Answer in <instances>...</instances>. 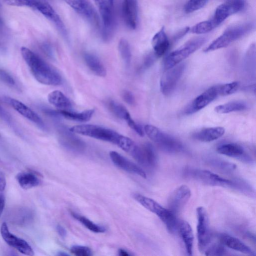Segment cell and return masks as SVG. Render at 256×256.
I'll list each match as a JSON object with an SVG mask.
<instances>
[{
  "instance_id": "1",
  "label": "cell",
  "mask_w": 256,
  "mask_h": 256,
  "mask_svg": "<svg viewBox=\"0 0 256 256\" xmlns=\"http://www.w3.org/2000/svg\"><path fill=\"white\" fill-rule=\"evenodd\" d=\"M21 54L34 78L47 86H59L62 83L60 73L30 49L22 47Z\"/></svg>"
},
{
  "instance_id": "2",
  "label": "cell",
  "mask_w": 256,
  "mask_h": 256,
  "mask_svg": "<svg viewBox=\"0 0 256 256\" xmlns=\"http://www.w3.org/2000/svg\"><path fill=\"white\" fill-rule=\"evenodd\" d=\"M70 130L78 134L114 144L124 150L130 152L136 144L130 138L110 128L94 124H84L72 126Z\"/></svg>"
},
{
  "instance_id": "3",
  "label": "cell",
  "mask_w": 256,
  "mask_h": 256,
  "mask_svg": "<svg viewBox=\"0 0 256 256\" xmlns=\"http://www.w3.org/2000/svg\"><path fill=\"white\" fill-rule=\"evenodd\" d=\"M132 196L142 206L157 215L170 232L174 233L178 230V221L176 214L168 208H164L154 200L140 194L135 193Z\"/></svg>"
},
{
  "instance_id": "4",
  "label": "cell",
  "mask_w": 256,
  "mask_h": 256,
  "mask_svg": "<svg viewBox=\"0 0 256 256\" xmlns=\"http://www.w3.org/2000/svg\"><path fill=\"white\" fill-rule=\"evenodd\" d=\"M144 130L147 136L163 151L170 154L184 151V146L179 140L158 128L146 124Z\"/></svg>"
},
{
  "instance_id": "5",
  "label": "cell",
  "mask_w": 256,
  "mask_h": 256,
  "mask_svg": "<svg viewBox=\"0 0 256 256\" xmlns=\"http://www.w3.org/2000/svg\"><path fill=\"white\" fill-rule=\"evenodd\" d=\"M206 40L205 38L202 37L194 38L171 52L164 60V70H167L180 64L201 47Z\"/></svg>"
},
{
  "instance_id": "6",
  "label": "cell",
  "mask_w": 256,
  "mask_h": 256,
  "mask_svg": "<svg viewBox=\"0 0 256 256\" xmlns=\"http://www.w3.org/2000/svg\"><path fill=\"white\" fill-rule=\"evenodd\" d=\"M251 28V25L246 24L232 26L228 28L206 48L204 51L210 52L226 48L233 42L246 34Z\"/></svg>"
},
{
  "instance_id": "7",
  "label": "cell",
  "mask_w": 256,
  "mask_h": 256,
  "mask_svg": "<svg viewBox=\"0 0 256 256\" xmlns=\"http://www.w3.org/2000/svg\"><path fill=\"white\" fill-rule=\"evenodd\" d=\"M184 174L188 178L209 186L240 188L239 183L224 178L207 170L186 169Z\"/></svg>"
},
{
  "instance_id": "8",
  "label": "cell",
  "mask_w": 256,
  "mask_h": 256,
  "mask_svg": "<svg viewBox=\"0 0 256 256\" xmlns=\"http://www.w3.org/2000/svg\"><path fill=\"white\" fill-rule=\"evenodd\" d=\"M196 214L198 246L199 251L203 252L208 248L211 242L212 233L206 208L202 206L198 207Z\"/></svg>"
},
{
  "instance_id": "9",
  "label": "cell",
  "mask_w": 256,
  "mask_h": 256,
  "mask_svg": "<svg viewBox=\"0 0 256 256\" xmlns=\"http://www.w3.org/2000/svg\"><path fill=\"white\" fill-rule=\"evenodd\" d=\"M102 22V38L108 40L112 36L114 23V0H94Z\"/></svg>"
},
{
  "instance_id": "10",
  "label": "cell",
  "mask_w": 256,
  "mask_h": 256,
  "mask_svg": "<svg viewBox=\"0 0 256 256\" xmlns=\"http://www.w3.org/2000/svg\"><path fill=\"white\" fill-rule=\"evenodd\" d=\"M185 64H179L165 70L160 82V90L165 96L171 94L182 76L185 69Z\"/></svg>"
},
{
  "instance_id": "11",
  "label": "cell",
  "mask_w": 256,
  "mask_h": 256,
  "mask_svg": "<svg viewBox=\"0 0 256 256\" xmlns=\"http://www.w3.org/2000/svg\"><path fill=\"white\" fill-rule=\"evenodd\" d=\"M130 154L138 162L144 167L153 168L157 164L156 150L150 143H146L142 146L136 144Z\"/></svg>"
},
{
  "instance_id": "12",
  "label": "cell",
  "mask_w": 256,
  "mask_h": 256,
  "mask_svg": "<svg viewBox=\"0 0 256 256\" xmlns=\"http://www.w3.org/2000/svg\"><path fill=\"white\" fill-rule=\"evenodd\" d=\"M5 102L20 114L34 124L39 129L47 132L48 129L41 118L22 102L14 98L4 97Z\"/></svg>"
},
{
  "instance_id": "13",
  "label": "cell",
  "mask_w": 256,
  "mask_h": 256,
  "mask_svg": "<svg viewBox=\"0 0 256 256\" xmlns=\"http://www.w3.org/2000/svg\"><path fill=\"white\" fill-rule=\"evenodd\" d=\"M190 196L191 191L188 186H179L172 192L168 200V208L176 214L184 208Z\"/></svg>"
},
{
  "instance_id": "14",
  "label": "cell",
  "mask_w": 256,
  "mask_h": 256,
  "mask_svg": "<svg viewBox=\"0 0 256 256\" xmlns=\"http://www.w3.org/2000/svg\"><path fill=\"white\" fill-rule=\"evenodd\" d=\"M242 0H232L218 6L210 20L216 28L230 15L240 10L244 7Z\"/></svg>"
},
{
  "instance_id": "15",
  "label": "cell",
  "mask_w": 256,
  "mask_h": 256,
  "mask_svg": "<svg viewBox=\"0 0 256 256\" xmlns=\"http://www.w3.org/2000/svg\"><path fill=\"white\" fill-rule=\"evenodd\" d=\"M57 130L60 143L67 149L74 152H82L85 148L84 142L74 135L70 129L58 124Z\"/></svg>"
},
{
  "instance_id": "16",
  "label": "cell",
  "mask_w": 256,
  "mask_h": 256,
  "mask_svg": "<svg viewBox=\"0 0 256 256\" xmlns=\"http://www.w3.org/2000/svg\"><path fill=\"white\" fill-rule=\"evenodd\" d=\"M218 86H212L195 98L185 110L186 114L201 110L219 96Z\"/></svg>"
},
{
  "instance_id": "17",
  "label": "cell",
  "mask_w": 256,
  "mask_h": 256,
  "mask_svg": "<svg viewBox=\"0 0 256 256\" xmlns=\"http://www.w3.org/2000/svg\"><path fill=\"white\" fill-rule=\"evenodd\" d=\"M74 11L94 26L98 25L95 10L86 0H64Z\"/></svg>"
},
{
  "instance_id": "18",
  "label": "cell",
  "mask_w": 256,
  "mask_h": 256,
  "mask_svg": "<svg viewBox=\"0 0 256 256\" xmlns=\"http://www.w3.org/2000/svg\"><path fill=\"white\" fill-rule=\"evenodd\" d=\"M110 156L112 162L120 168L144 178H146V174L142 168L116 152L111 151Z\"/></svg>"
},
{
  "instance_id": "19",
  "label": "cell",
  "mask_w": 256,
  "mask_h": 256,
  "mask_svg": "<svg viewBox=\"0 0 256 256\" xmlns=\"http://www.w3.org/2000/svg\"><path fill=\"white\" fill-rule=\"evenodd\" d=\"M122 12L124 22L132 29L136 28L138 22L136 0H123Z\"/></svg>"
},
{
  "instance_id": "20",
  "label": "cell",
  "mask_w": 256,
  "mask_h": 256,
  "mask_svg": "<svg viewBox=\"0 0 256 256\" xmlns=\"http://www.w3.org/2000/svg\"><path fill=\"white\" fill-rule=\"evenodd\" d=\"M216 151L218 153L240 159L241 160L248 162L250 157L247 154L242 146L235 143H226L219 146Z\"/></svg>"
},
{
  "instance_id": "21",
  "label": "cell",
  "mask_w": 256,
  "mask_h": 256,
  "mask_svg": "<svg viewBox=\"0 0 256 256\" xmlns=\"http://www.w3.org/2000/svg\"><path fill=\"white\" fill-rule=\"evenodd\" d=\"M219 239L222 244L231 249L250 256L256 254L250 247L233 236L226 234H221L219 236Z\"/></svg>"
},
{
  "instance_id": "22",
  "label": "cell",
  "mask_w": 256,
  "mask_h": 256,
  "mask_svg": "<svg viewBox=\"0 0 256 256\" xmlns=\"http://www.w3.org/2000/svg\"><path fill=\"white\" fill-rule=\"evenodd\" d=\"M178 230L184 244L188 255L192 256L194 237L190 225L186 220L178 221Z\"/></svg>"
},
{
  "instance_id": "23",
  "label": "cell",
  "mask_w": 256,
  "mask_h": 256,
  "mask_svg": "<svg viewBox=\"0 0 256 256\" xmlns=\"http://www.w3.org/2000/svg\"><path fill=\"white\" fill-rule=\"evenodd\" d=\"M152 44L157 58L162 56L167 52L170 44L164 27L154 34Z\"/></svg>"
},
{
  "instance_id": "24",
  "label": "cell",
  "mask_w": 256,
  "mask_h": 256,
  "mask_svg": "<svg viewBox=\"0 0 256 256\" xmlns=\"http://www.w3.org/2000/svg\"><path fill=\"white\" fill-rule=\"evenodd\" d=\"M225 129L222 126L210 127L203 128L192 135L194 138L202 142H210L222 136Z\"/></svg>"
},
{
  "instance_id": "25",
  "label": "cell",
  "mask_w": 256,
  "mask_h": 256,
  "mask_svg": "<svg viewBox=\"0 0 256 256\" xmlns=\"http://www.w3.org/2000/svg\"><path fill=\"white\" fill-rule=\"evenodd\" d=\"M48 102L60 110H70L72 104L70 100L62 92L54 90L48 96Z\"/></svg>"
},
{
  "instance_id": "26",
  "label": "cell",
  "mask_w": 256,
  "mask_h": 256,
  "mask_svg": "<svg viewBox=\"0 0 256 256\" xmlns=\"http://www.w3.org/2000/svg\"><path fill=\"white\" fill-rule=\"evenodd\" d=\"M84 58L86 65L94 74L100 77L106 76V69L98 56L86 52L84 54Z\"/></svg>"
},
{
  "instance_id": "27",
  "label": "cell",
  "mask_w": 256,
  "mask_h": 256,
  "mask_svg": "<svg viewBox=\"0 0 256 256\" xmlns=\"http://www.w3.org/2000/svg\"><path fill=\"white\" fill-rule=\"evenodd\" d=\"M58 111L62 116L70 120L80 122H86L90 120L94 112V109L86 110L80 112L72 110H59Z\"/></svg>"
},
{
  "instance_id": "28",
  "label": "cell",
  "mask_w": 256,
  "mask_h": 256,
  "mask_svg": "<svg viewBox=\"0 0 256 256\" xmlns=\"http://www.w3.org/2000/svg\"><path fill=\"white\" fill-rule=\"evenodd\" d=\"M246 103L241 101H233L217 106L214 111L220 114L243 111L247 109Z\"/></svg>"
},
{
  "instance_id": "29",
  "label": "cell",
  "mask_w": 256,
  "mask_h": 256,
  "mask_svg": "<svg viewBox=\"0 0 256 256\" xmlns=\"http://www.w3.org/2000/svg\"><path fill=\"white\" fill-rule=\"evenodd\" d=\"M20 186L24 189H29L38 186L40 182L37 176L31 172H20L16 176Z\"/></svg>"
},
{
  "instance_id": "30",
  "label": "cell",
  "mask_w": 256,
  "mask_h": 256,
  "mask_svg": "<svg viewBox=\"0 0 256 256\" xmlns=\"http://www.w3.org/2000/svg\"><path fill=\"white\" fill-rule=\"evenodd\" d=\"M108 107L115 116L124 120L126 122L132 119L127 109L120 104L114 100H110L108 102Z\"/></svg>"
},
{
  "instance_id": "31",
  "label": "cell",
  "mask_w": 256,
  "mask_h": 256,
  "mask_svg": "<svg viewBox=\"0 0 256 256\" xmlns=\"http://www.w3.org/2000/svg\"><path fill=\"white\" fill-rule=\"evenodd\" d=\"M71 214L74 218L77 220L86 228L92 232L100 233L106 231V229L104 227L96 224L82 216H80L74 212H72Z\"/></svg>"
},
{
  "instance_id": "32",
  "label": "cell",
  "mask_w": 256,
  "mask_h": 256,
  "mask_svg": "<svg viewBox=\"0 0 256 256\" xmlns=\"http://www.w3.org/2000/svg\"><path fill=\"white\" fill-rule=\"evenodd\" d=\"M118 49L125 66H128L132 60V52L129 43L126 40L121 39L118 43Z\"/></svg>"
},
{
  "instance_id": "33",
  "label": "cell",
  "mask_w": 256,
  "mask_h": 256,
  "mask_svg": "<svg viewBox=\"0 0 256 256\" xmlns=\"http://www.w3.org/2000/svg\"><path fill=\"white\" fill-rule=\"evenodd\" d=\"M0 234L6 242L16 248L20 238H18L10 233L6 222H4L1 226Z\"/></svg>"
},
{
  "instance_id": "34",
  "label": "cell",
  "mask_w": 256,
  "mask_h": 256,
  "mask_svg": "<svg viewBox=\"0 0 256 256\" xmlns=\"http://www.w3.org/2000/svg\"><path fill=\"white\" fill-rule=\"evenodd\" d=\"M216 28L210 20L200 22L194 26L190 30L192 34H200L208 32Z\"/></svg>"
},
{
  "instance_id": "35",
  "label": "cell",
  "mask_w": 256,
  "mask_h": 256,
  "mask_svg": "<svg viewBox=\"0 0 256 256\" xmlns=\"http://www.w3.org/2000/svg\"><path fill=\"white\" fill-rule=\"evenodd\" d=\"M0 118L12 129L13 131L22 136L21 130L16 125L11 115L0 104Z\"/></svg>"
},
{
  "instance_id": "36",
  "label": "cell",
  "mask_w": 256,
  "mask_h": 256,
  "mask_svg": "<svg viewBox=\"0 0 256 256\" xmlns=\"http://www.w3.org/2000/svg\"><path fill=\"white\" fill-rule=\"evenodd\" d=\"M240 84L238 82H232L229 83L218 86L219 95L225 96L234 93L239 88Z\"/></svg>"
},
{
  "instance_id": "37",
  "label": "cell",
  "mask_w": 256,
  "mask_h": 256,
  "mask_svg": "<svg viewBox=\"0 0 256 256\" xmlns=\"http://www.w3.org/2000/svg\"><path fill=\"white\" fill-rule=\"evenodd\" d=\"M8 4L18 6H28L36 10L42 0H4Z\"/></svg>"
},
{
  "instance_id": "38",
  "label": "cell",
  "mask_w": 256,
  "mask_h": 256,
  "mask_svg": "<svg viewBox=\"0 0 256 256\" xmlns=\"http://www.w3.org/2000/svg\"><path fill=\"white\" fill-rule=\"evenodd\" d=\"M207 161L212 166L223 170H233L236 168V166L233 164L216 158H210Z\"/></svg>"
},
{
  "instance_id": "39",
  "label": "cell",
  "mask_w": 256,
  "mask_h": 256,
  "mask_svg": "<svg viewBox=\"0 0 256 256\" xmlns=\"http://www.w3.org/2000/svg\"><path fill=\"white\" fill-rule=\"evenodd\" d=\"M204 252L206 256H226L228 254L227 250L222 244H214L208 248Z\"/></svg>"
},
{
  "instance_id": "40",
  "label": "cell",
  "mask_w": 256,
  "mask_h": 256,
  "mask_svg": "<svg viewBox=\"0 0 256 256\" xmlns=\"http://www.w3.org/2000/svg\"><path fill=\"white\" fill-rule=\"evenodd\" d=\"M208 0H189L186 4L184 10L186 13H190L202 8Z\"/></svg>"
},
{
  "instance_id": "41",
  "label": "cell",
  "mask_w": 256,
  "mask_h": 256,
  "mask_svg": "<svg viewBox=\"0 0 256 256\" xmlns=\"http://www.w3.org/2000/svg\"><path fill=\"white\" fill-rule=\"evenodd\" d=\"M18 252L26 256H34V252L30 245L24 240L20 238L16 248Z\"/></svg>"
},
{
  "instance_id": "42",
  "label": "cell",
  "mask_w": 256,
  "mask_h": 256,
  "mask_svg": "<svg viewBox=\"0 0 256 256\" xmlns=\"http://www.w3.org/2000/svg\"><path fill=\"white\" fill-rule=\"evenodd\" d=\"M71 252L78 256H90L92 255L91 250L85 246H74L70 248Z\"/></svg>"
},
{
  "instance_id": "43",
  "label": "cell",
  "mask_w": 256,
  "mask_h": 256,
  "mask_svg": "<svg viewBox=\"0 0 256 256\" xmlns=\"http://www.w3.org/2000/svg\"><path fill=\"white\" fill-rule=\"evenodd\" d=\"M0 80L10 86H13L16 84V81L12 76L8 72L0 68Z\"/></svg>"
},
{
  "instance_id": "44",
  "label": "cell",
  "mask_w": 256,
  "mask_h": 256,
  "mask_svg": "<svg viewBox=\"0 0 256 256\" xmlns=\"http://www.w3.org/2000/svg\"><path fill=\"white\" fill-rule=\"evenodd\" d=\"M41 110L46 115L54 120H58L62 116L58 110H54L46 107H42Z\"/></svg>"
},
{
  "instance_id": "45",
  "label": "cell",
  "mask_w": 256,
  "mask_h": 256,
  "mask_svg": "<svg viewBox=\"0 0 256 256\" xmlns=\"http://www.w3.org/2000/svg\"><path fill=\"white\" fill-rule=\"evenodd\" d=\"M156 58L157 57L154 53L148 54L144 59L142 68L146 69L150 67L154 64Z\"/></svg>"
},
{
  "instance_id": "46",
  "label": "cell",
  "mask_w": 256,
  "mask_h": 256,
  "mask_svg": "<svg viewBox=\"0 0 256 256\" xmlns=\"http://www.w3.org/2000/svg\"><path fill=\"white\" fill-rule=\"evenodd\" d=\"M124 100L128 104L133 105L135 102V99L133 94L129 90H124L122 92Z\"/></svg>"
},
{
  "instance_id": "47",
  "label": "cell",
  "mask_w": 256,
  "mask_h": 256,
  "mask_svg": "<svg viewBox=\"0 0 256 256\" xmlns=\"http://www.w3.org/2000/svg\"><path fill=\"white\" fill-rule=\"evenodd\" d=\"M6 186V178L4 174L0 172V198H4V191Z\"/></svg>"
},
{
  "instance_id": "48",
  "label": "cell",
  "mask_w": 256,
  "mask_h": 256,
  "mask_svg": "<svg viewBox=\"0 0 256 256\" xmlns=\"http://www.w3.org/2000/svg\"><path fill=\"white\" fill-rule=\"evenodd\" d=\"M56 228L57 232L60 236L64 237L66 236V230L62 226L58 225Z\"/></svg>"
},
{
  "instance_id": "49",
  "label": "cell",
  "mask_w": 256,
  "mask_h": 256,
  "mask_svg": "<svg viewBox=\"0 0 256 256\" xmlns=\"http://www.w3.org/2000/svg\"><path fill=\"white\" fill-rule=\"evenodd\" d=\"M44 50L46 54L50 58L54 57V53L52 48L49 46H44Z\"/></svg>"
},
{
  "instance_id": "50",
  "label": "cell",
  "mask_w": 256,
  "mask_h": 256,
  "mask_svg": "<svg viewBox=\"0 0 256 256\" xmlns=\"http://www.w3.org/2000/svg\"><path fill=\"white\" fill-rule=\"evenodd\" d=\"M4 198H0V216L2 214L4 206Z\"/></svg>"
},
{
  "instance_id": "51",
  "label": "cell",
  "mask_w": 256,
  "mask_h": 256,
  "mask_svg": "<svg viewBox=\"0 0 256 256\" xmlns=\"http://www.w3.org/2000/svg\"><path fill=\"white\" fill-rule=\"evenodd\" d=\"M4 30V23L0 16V34H3Z\"/></svg>"
},
{
  "instance_id": "52",
  "label": "cell",
  "mask_w": 256,
  "mask_h": 256,
  "mask_svg": "<svg viewBox=\"0 0 256 256\" xmlns=\"http://www.w3.org/2000/svg\"><path fill=\"white\" fill-rule=\"evenodd\" d=\"M119 255L120 256H128L130 254L128 253V252L122 249H120L119 250Z\"/></svg>"
},
{
  "instance_id": "53",
  "label": "cell",
  "mask_w": 256,
  "mask_h": 256,
  "mask_svg": "<svg viewBox=\"0 0 256 256\" xmlns=\"http://www.w3.org/2000/svg\"></svg>"
}]
</instances>
